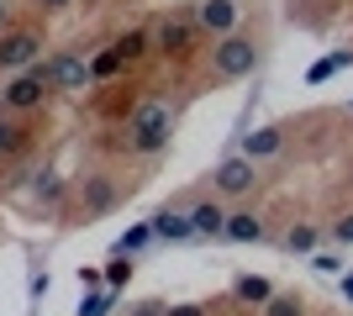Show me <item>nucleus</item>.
I'll list each match as a JSON object with an SVG mask.
<instances>
[{"label":"nucleus","instance_id":"1","mask_svg":"<svg viewBox=\"0 0 353 316\" xmlns=\"http://www.w3.org/2000/svg\"><path fill=\"white\" fill-rule=\"evenodd\" d=\"M169 127H174V111H169V101H143V105L132 111V121H127L132 153H143V158L163 153V148H169Z\"/></svg>","mask_w":353,"mask_h":316},{"label":"nucleus","instance_id":"2","mask_svg":"<svg viewBox=\"0 0 353 316\" xmlns=\"http://www.w3.org/2000/svg\"><path fill=\"white\" fill-rule=\"evenodd\" d=\"M259 69V43L253 37H221L216 48H211V74L216 79H243V74H253Z\"/></svg>","mask_w":353,"mask_h":316},{"label":"nucleus","instance_id":"3","mask_svg":"<svg viewBox=\"0 0 353 316\" xmlns=\"http://www.w3.org/2000/svg\"><path fill=\"white\" fill-rule=\"evenodd\" d=\"M37 53H43V37L27 27H6L0 32V69L6 74H27V69H37Z\"/></svg>","mask_w":353,"mask_h":316},{"label":"nucleus","instance_id":"4","mask_svg":"<svg viewBox=\"0 0 353 316\" xmlns=\"http://www.w3.org/2000/svg\"><path fill=\"white\" fill-rule=\"evenodd\" d=\"M53 90V74H48L43 63L37 69H27V74H16L6 90H0V105L6 111H32V105H43V95Z\"/></svg>","mask_w":353,"mask_h":316},{"label":"nucleus","instance_id":"5","mask_svg":"<svg viewBox=\"0 0 353 316\" xmlns=\"http://www.w3.org/2000/svg\"><path fill=\"white\" fill-rule=\"evenodd\" d=\"M253 185H259V164H248L243 153H232V158H221V164L211 169V190H216V196H227V200L248 196Z\"/></svg>","mask_w":353,"mask_h":316},{"label":"nucleus","instance_id":"6","mask_svg":"<svg viewBox=\"0 0 353 316\" xmlns=\"http://www.w3.org/2000/svg\"><path fill=\"white\" fill-rule=\"evenodd\" d=\"M237 21H243V0H201V6H195V27L211 32L216 43H221V37H232Z\"/></svg>","mask_w":353,"mask_h":316},{"label":"nucleus","instance_id":"7","mask_svg":"<svg viewBox=\"0 0 353 316\" xmlns=\"http://www.w3.org/2000/svg\"><path fill=\"white\" fill-rule=\"evenodd\" d=\"M285 148V127H259V132H248L243 137V158H248V164H259V158H274V153Z\"/></svg>","mask_w":353,"mask_h":316},{"label":"nucleus","instance_id":"8","mask_svg":"<svg viewBox=\"0 0 353 316\" xmlns=\"http://www.w3.org/2000/svg\"><path fill=\"white\" fill-rule=\"evenodd\" d=\"M190 37H195V16H169L153 43H159V53H185V48H190Z\"/></svg>","mask_w":353,"mask_h":316},{"label":"nucleus","instance_id":"9","mask_svg":"<svg viewBox=\"0 0 353 316\" xmlns=\"http://www.w3.org/2000/svg\"><path fill=\"white\" fill-rule=\"evenodd\" d=\"M48 74H53V90H79V85L90 79V63L74 59V53H59V59L48 63Z\"/></svg>","mask_w":353,"mask_h":316},{"label":"nucleus","instance_id":"10","mask_svg":"<svg viewBox=\"0 0 353 316\" xmlns=\"http://www.w3.org/2000/svg\"><path fill=\"white\" fill-rule=\"evenodd\" d=\"M221 227H227V206H221V200H201V206L190 211L195 238H221Z\"/></svg>","mask_w":353,"mask_h":316},{"label":"nucleus","instance_id":"11","mask_svg":"<svg viewBox=\"0 0 353 316\" xmlns=\"http://www.w3.org/2000/svg\"><path fill=\"white\" fill-rule=\"evenodd\" d=\"M221 238H227V242H259V238H264V222H259L253 211H227Z\"/></svg>","mask_w":353,"mask_h":316},{"label":"nucleus","instance_id":"12","mask_svg":"<svg viewBox=\"0 0 353 316\" xmlns=\"http://www.w3.org/2000/svg\"><path fill=\"white\" fill-rule=\"evenodd\" d=\"M153 238H163V242H190L195 232H190V216H179V211H159V216H153Z\"/></svg>","mask_w":353,"mask_h":316},{"label":"nucleus","instance_id":"13","mask_svg":"<svg viewBox=\"0 0 353 316\" xmlns=\"http://www.w3.org/2000/svg\"><path fill=\"white\" fill-rule=\"evenodd\" d=\"M348 63H353V53H327V59H316L306 69V79H311V85H322V79H332L338 69H348Z\"/></svg>","mask_w":353,"mask_h":316},{"label":"nucleus","instance_id":"14","mask_svg":"<svg viewBox=\"0 0 353 316\" xmlns=\"http://www.w3.org/2000/svg\"><path fill=\"white\" fill-rule=\"evenodd\" d=\"M111 200H117V190L95 174V180H85V211H111Z\"/></svg>","mask_w":353,"mask_h":316},{"label":"nucleus","instance_id":"15","mask_svg":"<svg viewBox=\"0 0 353 316\" xmlns=\"http://www.w3.org/2000/svg\"><path fill=\"white\" fill-rule=\"evenodd\" d=\"M232 295H237V301H253V306H259V301H269L274 290H269V280H259V274H243V280L232 285Z\"/></svg>","mask_w":353,"mask_h":316},{"label":"nucleus","instance_id":"16","mask_svg":"<svg viewBox=\"0 0 353 316\" xmlns=\"http://www.w3.org/2000/svg\"><path fill=\"white\" fill-rule=\"evenodd\" d=\"M143 242H153V227H148V222H137V227H127V232H121V238H117V258H127V253H137V248H143Z\"/></svg>","mask_w":353,"mask_h":316},{"label":"nucleus","instance_id":"17","mask_svg":"<svg viewBox=\"0 0 353 316\" xmlns=\"http://www.w3.org/2000/svg\"><path fill=\"white\" fill-rule=\"evenodd\" d=\"M264 316H306V301H301V295H269L264 301Z\"/></svg>","mask_w":353,"mask_h":316},{"label":"nucleus","instance_id":"18","mask_svg":"<svg viewBox=\"0 0 353 316\" xmlns=\"http://www.w3.org/2000/svg\"><path fill=\"white\" fill-rule=\"evenodd\" d=\"M148 43H153V37H148V32H127V37H117V43H111V48H117L121 59L132 63V59H143V53H148Z\"/></svg>","mask_w":353,"mask_h":316},{"label":"nucleus","instance_id":"19","mask_svg":"<svg viewBox=\"0 0 353 316\" xmlns=\"http://www.w3.org/2000/svg\"><path fill=\"white\" fill-rule=\"evenodd\" d=\"M285 248H290V253H316V227H290Z\"/></svg>","mask_w":353,"mask_h":316},{"label":"nucleus","instance_id":"20","mask_svg":"<svg viewBox=\"0 0 353 316\" xmlns=\"http://www.w3.org/2000/svg\"><path fill=\"white\" fill-rule=\"evenodd\" d=\"M121 63H127V59H121V53H117V48H105V53H101V59H95V63H90V74H95V79H111V74H117V69H121Z\"/></svg>","mask_w":353,"mask_h":316},{"label":"nucleus","instance_id":"21","mask_svg":"<svg viewBox=\"0 0 353 316\" xmlns=\"http://www.w3.org/2000/svg\"><path fill=\"white\" fill-rule=\"evenodd\" d=\"M21 137H27V132H21L16 121H6V116H0V158H6V153H16V148H21Z\"/></svg>","mask_w":353,"mask_h":316},{"label":"nucleus","instance_id":"22","mask_svg":"<svg viewBox=\"0 0 353 316\" xmlns=\"http://www.w3.org/2000/svg\"><path fill=\"white\" fill-rule=\"evenodd\" d=\"M79 316H111V295H105V290H95V295H85V306H79Z\"/></svg>","mask_w":353,"mask_h":316},{"label":"nucleus","instance_id":"23","mask_svg":"<svg viewBox=\"0 0 353 316\" xmlns=\"http://www.w3.org/2000/svg\"><path fill=\"white\" fill-rule=\"evenodd\" d=\"M163 316H211V306H201V301H185V306H163Z\"/></svg>","mask_w":353,"mask_h":316},{"label":"nucleus","instance_id":"24","mask_svg":"<svg viewBox=\"0 0 353 316\" xmlns=\"http://www.w3.org/2000/svg\"><path fill=\"white\" fill-rule=\"evenodd\" d=\"M311 264H316L322 274H338V269H343V264H338V253H311Z\"/></svg>","mask_w":353,"mask_h":316},{"label":"nucleus","instance_id":"25","mask_svg":"<svg viewBox=\"0 0 353 316\" xmlns=\"http://www.w3.org/2000/svg\"><path fill=\"white\" fill-rule=\"evenodd\" d=\"M332 238H338V242H353V211L343 216V222H332Z\"/></svg>","mask_w":353,"mask_h":316},{"label":"nucleus","instance_id":"26","mask_svg":"<svg viewBox=\"0 0 353 316\" xmlns=\"http://www.w3.org/2000/svg\"><path fill=\"white\" fill-rule=\"evenodd\" d=\"M105 280H111V285H127V280H132V264H111V274H105Z\"/></svg>","mask_w":353,"mask_h":316},{"label":"nucleus","instance_id":"27","mask_svg":"<svg viewBox=\"0 0 353 316\" xmlns=\"http://www.w3.org/2000/svg\"><path fill=\"white\" fill-rule=\"evenodd\" d=\"M132 316H163V301H143V306H137Z\"/></svg>","mask_w":353,"mask_h":316},{"label":"nucleus","instance_id":"28","mask_svg":"<svg viewBox=\"0 0 353 316\" xmlns=\"http://www.w3.org/2000/svg\"><path fill=\"white\" fill-rule=\"evenodd\" d=\"M37 6H48V11H63V6H69V0H37Z\"/></svg>","mask_w":353,"mask_h":316},{"label":"nucleus","instance_id":"29","mask_svg":"<svg viewBox=\"0 0 353 316\" xmlns=\"http://www.w3.org/2000/svg\"><path fill=\"white\" fill-rule=\"evenodd\" d=\"M6 21H11V11H6V0H0V32H6Z\"/></svg>","mask_w":353,"mask_h":316}]
</instances>
